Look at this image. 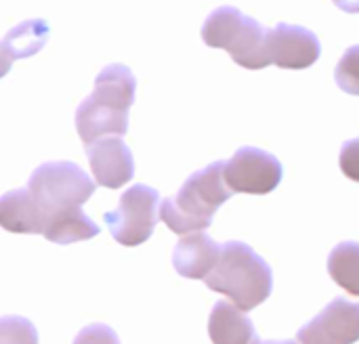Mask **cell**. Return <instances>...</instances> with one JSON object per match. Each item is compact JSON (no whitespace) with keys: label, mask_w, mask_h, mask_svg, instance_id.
Wrapping results in <instances>:
<instances>
[{"label":"cell","mask_w":359,"mask_h":344,"mask_svg":"<svg viewBox=\"0 0 359 344\" xmlns=\"http://www.w3.org/2000/svg\"><path fill=\"white\" fill-rule=\"evenodd\" d=\"M137 80L122 63H111L97 74L93 92L76 109V130L84 145L107 135H126Z\"/></svg>","instance_id":"6da1fadb"},{"label":"cell","mask_w":359,"mask_h":344,"mask_svg":"<svg viewBox=\"0 0 359 344\" xmlns=\"http://www.w3.org/2000/svg\"><path fill=\"white\" fill-rule=\"evenodd\" d=\"M225 183V160H217L185 179L175 198L160 204V221L177 235L206 231L215 212L231 198Z\"/></svg>","instance_id":"7a4b0ae2"},{"label":"cell","mask_w":359,"mask_h":344,"mask_svg":"<svg viewBox=\"0 0 359 344\" xmlns=\"http://www.w3.org/2000/svg\"><path fill=\"white\" fill-rule=\"evenodd\" d=\"M204 282L208 290L227 296L242 311L261 307L273 292L269 263L244 242L223 244L221 259Z\"/></svg>","instance_id":"3957f363"},{"label":"cell","mask_w":359,"mask_h":344,"mask_svg":"<svg viewBox=\"0 0 359 344\" xmlns=\"http://www.w3.org/2000/svg\"><path fill=\"white\" fill-rule=\"evenodd\" d=\"M202 40L210 48L227 50L244 69H263L271 63L267 55V29L236 6L215 8L202 25Z\"/></svg>","instance_id":"277c9868"},{"label":"cell","mask_w":359,"mask_h":344,"mask_svg":"<svg viewBox=\"0 0 359 344\" xmlns=\"http://www.w3.org/2000/svg\"><path fill=\"white\" fill-rule=\"evenodd\" d=\"M27 187L36 195V200L44 206L48 219L57 210L82 206L95 193V183L74 162L40 164L32 172Z\"/></svg>","instance_id":"5b68a950"},{"label":"cell","mask_w":359,"mask_h":344,"mask_svg":"<svg viewBox=\"0 0 359 344\" xmlns=\"http://www.w3.org/2000/svg\"><path fill=\"white\" fill-rule=\"evenodd\" d=\"M160 193L154 187L139 183L120 195L118 206L105 212L103 221L120 246L135 248L151 238L160 221Z\"/></svg>","instance_id":"8992f818"},{"label":"cell","mask_w":359,"mask_h":344,"mask_svg":"<svg viewBox=\"0 0 359 344\" xmlns=\"http://www.w3.org/2000/svg\"><path fill=\"white\" fill-rule=\"evenodd\" d=\"M282 162L259 147H240L225 162V183L233 193L267 195L282 183Z\"/></svg>","instance_id":"52a82bcc"},{"label":"cell","mask_w":359,"mask_h":344,"mask_svg":"<svg viewBox=\"0 0 359 344\" xmlns=\"http://www.w3.org/2000/svg\"><path fill=\"white\" fill-rule=\"evenodd\" d=\"M299 344L359 343V303L334 298L297 332Z\"/></svg>","instance_id":"ba28073f"},{"label":"cell","mask_w":359,"mask_h":344,"mask_svg":"<svg viewBox=\"0 0 359 344\" xmlns=\"http://www.w3.org/2000/svg\"><path fill=\"white\" fill-rule=\"evenodd\" d=\"M267 55L282 69H307L320 59L322 44L303 25L278 23L273 29H267Z\"/></svg>","instance_id":"9c48e42d"},{"label":"cell","mask_w":359,"mask_h":344,"mask_svg":"<svg viewBox=\"0 0 359 344\" xmlns=\"http://www.w3.org/2000/svg\"><path fill=\"white\" fill-rule=\"evenodd\" d=\"M86 153L93 177L101 187L120 189L135 177L133 153L124 139L118 135H107L86 145Z\"/></svg>","instance_id":"30bf717a"},{"label":"cell","mask_w":359,"mask_h":344,"mask_svg":"<svg viewBox=\"0 0 359 344\" xmlns=\"http://www.w3.org/2000/svg\"><path fill=\"white\" fill-rule=\"evenodd\" d=\"M223 246H219L208 233L194 231L183 235L172 250V267L185 280H206L217 267Z\"/></svg>","instance_id":"8fae6325"},{"label":"cell","mask_w":359,"mask_h":344,"mask_svg":"<svg viewBox=\"0 0 359 344\" xmlns=\"http://www.w3.org/2000/svg\"><path fill=\"white\" fill-rule=\"evenodd\" d=\"M0 225L11 233L36 235L48 225V214L44 206L36 200L29 187L13 189L0 198Z\"/></svg>","instance_id":"7c38bea8"},{"label":"cell","mask_w":359,"mask_h":344,"mask_svg":"<svg viewBox=\"0 0 359 344\" xmlns=\"http://www.w3.org/2000/svg\"><path fill=\"white\" fill-rule=\"evenodd\" d=\"M208 336L212 344H261L250 317L240 307L219 301L208 317Z\"/></svg>","instance_id":"4fadbf2b"},{"label":"cell","mask_w":359,"mask_h":344,"mask_svg":"<svg viewBox=\"0 0 359 344\" xmlns=\"http://www.w3.org/2000/svg\"><path fill=\"white\" fill-rule=\"evenodd\" d=\"M99 235V227L90 221L88 214L80 206L76 208H63L50 214L44 238L53 244H76V242H86Z\"/></svg>","instance_id":"5bb4252c"},{"label":"cell","mask_w":359,"mask_h":344,"mask_svg":"<svg viewBox=\"0 0 359 344\" xmlns=\"http://www.w3.org/2000/svg\"><path fill=\"white\" fill-rule=\"evenodd\" d=\"M48 36V25L42 19H32L25 21L17 27H13L2 42V57H4V67L11 65L13 59H23L36 55L42 44L46 42Z\"/></svg>","instance_id":"9a60e30c"},{"label":"cell","mask_w":359,"mask_h":344,"mask_svg":"<svg viewBox=\"0 0 359 344\" xmlns=\"http://www.w3.org/2000/svg\"><path fill=\"white\" fill-rule=\"evenodd\" d=\"M328 273L337 286L359 296V242H341L328 256Z\"/></svg>","instance_id":"2e32d148"},{"label":"cell","mask_w":359,"mask_h":344,"mask_svg":"<svg viewBox=\"0 0 359 344\" xmlns=\"http://www.w3.org/2000/svg\"><path fill=\"white\" fill-rule=\"evenodd\" d=\"M334 80L343 92L359 97V44H353L345 50L334 69Z\"/></svg>","instance_id":"e0dca14e"},{"label":"cell","mask_w":359,"mask_h":344,"mask_svg":"<svg viewBox=\"0 0 359 344\" xmlns=\"http://www.w3.org/2000/svg\"><path fill=\"white\" fill-rule=\"evenodd\" d=\"M0 344H38L36 326L19 315L0 319Z\"/></svg>","instance_id":"ac0fdd59"},{"label":"cell","mask_w":359,"mask_h":344,"mask_svg":"<svg viewBox=\"0 0 359 344\" xmlns=\"http://www.w3.org/2000/svg\"><path fill=\"white\" fill-rule=\"evenodd\" d=\"M74 344H120V338L107 324H90L78 332Z\"/></svg>","instance_id":"d6986e66"},{"label":"cell","mask_w":359,"mask_h":344,"mask_svg":"<svg viewBox=\"0 0 359 344\" xmlns=\"http://www.w3.org/2000/svg\"><path fill=\"white\" fill-rule=\"evenodd\" d=\"M339 164H341V170L347 179L359 183V137L343 143Z\"/></svg>","instance_id":"ffe728a7"},{"label":"cell","mask_w":359,"mask_h":344,"mask_svg":"<svg viewBox=\"0 0 359 344\" xmlns=\"http://www.w3.org/2000/svg\"><path fill=\"white\" fill-rule=\"evenodd\" d=\"M345 13H359V0H332Z\"/></svg>","instance_id":"44dd1931"},{"label":"cell","mask_w":359,"mask_h":344,"mask_svg":"<svg viewBox=\"0 0 359 344\" xmlns=\"http://www.w3.org/2000/svg\"><path fill=\"white\" fill-rule=\"evenodd\" d=\"M261 344H297L294 340H267V343H261Z\"/></svg>","instance_id":"7402d4cb"}]
</instances>
